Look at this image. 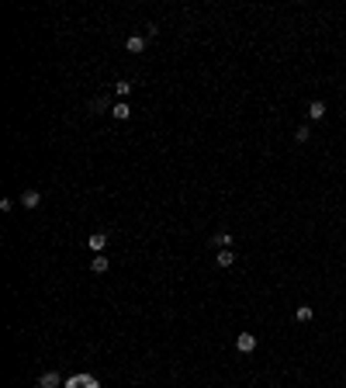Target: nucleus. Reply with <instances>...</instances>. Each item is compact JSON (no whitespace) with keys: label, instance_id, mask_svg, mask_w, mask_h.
I'll return each mask as SVG.
<instances>
[{"label":"nucleus","instance_id":"obj_1","mask_svg":"<svg viewBox=\"0 0 346 388\" xmlns=\"http://www.w3.org/2000/svg\"><path fill=\"white\" fill-rule=\"evenodd\" d=\"M235 350H239V354H253V350H256V336H253V333H239V336H235Z\"/></svg>","mask_w":346,"mask_h":388},{"label":"nucleus","instance_id":"obj_2","mask_svg":"<svg viewBox=\"0 0 346 388\" xmlns=\"http://www.w3.org/2000/svg\"><path fill=\"white\" fill-rule=\"evenodd\" d=\"M63 388H101V385H97V378H94V375H76V378H69Z\"/></svg>","mask_w":346,"mask_h":388},{"label":"nucleus","instance_id":"obj_3","mask_svg":"<svg viewBox=\"0 0 346 388\" xmlns=\"http://www.w3.org/2000/svg\"><path fill=\"white\" fill-rule=\"evenodd\" d=\"M145 45H149V35H128V38H125V49H128V52H145Z\"/></svg>","mask_w":346,"mask_h":388},{"label":"nucleus","instance_id":"obj_4","mask_svg":"<svg viewBox=\"0 0 346 388\" xmlns=\"http://www.w3.org/2000/svg\"><path fill=\"white\" fill-rule=\"evenodd\" d=\"M59 385H66V382H63L56 371H45V375L38 378V388H59Z\"/></svg>","mask_w":346,"mask_h":388},{"label":"nucleus","instance_id":"obj_5","mask_svg":"<svg viewBox=\"0 0 346 388\" xmlns=\"http://www.w3.org/2000/svg\"><path fill=\"white\" fill-rule=\"evenodd\" d=\"M21 205H24V208H38V205H42V194H38L35 187H28V191L21 194Z\"/></svg>","mask_w":346,"mask_h":388},{"label":"nucleus","instance_id":"obj_6","mask_svg":"<svg viewBox=\"0 0 346 388\" xmlns=\"http://www.w3.org/2000/svg\"><path fill=\"white\" fill-rule=\"evenodd\" d=\"M308 118H312V122H322V118H326V104H322V101H312V104H308Z\"/></svg>","mask_w":346,"mask_h":388},{"label":"nucleus","instance_id":"obj_7","mask_svg":"<svg viewBox=\"0 0 346 388\" xmlns=\"http://www.w3.org/2000/svg\"><path fill=\"white\" fill-rule=\"evenodd\" d=\"M108 267H111V263H108V257H104V253H97V257L90 260V270H94V274H108Z\"/></svg>","mask_w":346,"mask_h":388},{"label":"nucleus","instance_id":"obj_8","mask_svg":"<svg viewBox=\"0 0 346 388\" xmlns=\"http://www.w3.org/2000/svg\"><path fill=\"white\" fill-rule=\"evenodd\" d=\"M87 246H90V250H97V253H101V250H104V246H108V233H94V236H90V239H87Z\"/></svg>","mask_w":346,"mask_h":388},{"label":"nucleus","instance_id":"obj_9","mask_svg":"<svg viewBox=\"0 0 346 388\" xmlns=\"http://www.w3.org/2000/svg\"><path fill=\"white\" fill-rule=\"evenodd\" d=\"M111 115H115L118 122H128V118H132V108H128V104H115V108H111Z\"/></svg>","mask_w":346,"mask_h":388},{"label":"nucleus","instance_id":"obj_10","mask_svg":"<svg viewBox=\"0 0 346 388\" xmlns=\"http://www.w3.org/2000/svg\"><path fill=\"white\" fill-rule=\"evenodd\" d=\"M215 260H218V267H232V263H235V253H232V250H218Z\"/></svg>","mask_w":346,"mask_h":388},{"label":"nucleus","instance_id":"obj_11","mask_svg":"<svg viewBox=\"0 0 346 388\" xmlns=\"http://www.w3.org/2000/svg\"><path fill=\"white\" fill-rule=\"evenodd\" d=\"M211 246H222V250H229V246H232V236H229V233H215V236H211Z\"/></svg>","mask_w":346,"mask_h":388},{"label":"nucleus","instance_id":"obj_12","mask_svg":"<svg viewBox=\"0 0 346 388\" xmlns=\"http://www.w3.org/2000/svg\"><path fill=\"white\" fill-rule=\"evenodd\" d=\"M312 305H298V322H312Z\"/></svg>","mask_w":346,"mask_h":388},{"label":"nucleus","instance_id":"obj_13","mask_svg":"<svg viewBox=\"0 0 346 388\" xmlns=\"http://www.w3.org/2000/svg\"><path fill=\"white\" fill-rule=\"evenodd\" d=\"M294 139H298V142H308V139H312V129H308V125H298Z\"/></svg>","mask_w":346,"mask_h":388},{"label":"nucleus","instance_id":"obj_14","mask_svg":"<svg viewBox=\"0 0 346 388\" xmlns=\"http://www.w3.org/2000/svg\"><path fill=\"white\" fill-rule=\"evenodd\" d=\"M128 90H132V83H128V80H118V83H115V94H118V97H125Z\"/></svg>","mask_w":346,"mask_h":388}]
</instances>
